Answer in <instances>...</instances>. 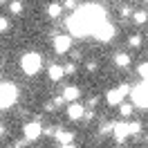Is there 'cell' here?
Segmentation results:
<instances>
[{
    "label": "cell",
    "instance_id": "obj_21",
    "mask_svg": "<svg viewBox=\"0 0 148 148\" xmlns=\"http://www.w3.org/2000/svg\"><path fill=\"white\" fill-rule=\"evenodd\" d=\"M7 27H9L7 18H2V16H0V32H7Z\"/></svg>",
    "mask_w": 148,
    "mask_h": 148
},
{
    "label": "cell",
    "instance_id": "obj_30",
    "mask_svg": "<svg viewBox=\"0 0 148 148\" xmlns=\"http://www.w3.org/2000/svg\"><path fill=\"white\" fill-rule=\"evenodd\" d=\"M7 148H14V146H7Z\"/></svg>",
    "mask_w": 148,
    "mask_h": 148
},
{
    "label": "cell",
    "instance_id": "obj_7",
    "mask_svg": "<svg viewBox=\"0 0 148 148\" xmlns=\"http://www.w3.org/2000/svg\"><path fill=\"white\" fill-rule=\"evenodd\" d=\"M23 132H25V141H34V139H38L43 135V126L38 121H29V123H25Z\"/></svg>",
    "mask_w": 148,
    "mask_h": 148
},
{
    "label": "cell",
    "instance_id": "obj_16",
    "mask_svg": "<svg viewBox=\"0 0 148 148\" xmlns=\"http://www.w3.org/2000/svg\"><path fill=\"white\" fill-rule=\"evenodd\" d=\"M132 18H135V23L144 25V23L148 20V14H146V11H135V14H132Z\"/></svg>",
    "mask_w": 148,
    "mask_h": 148
},
{
    "label": "cell",
    "instance_id": "obj_13",
    "mask_svg": "<svg viewBox=\"0 0 148 148\" xmlns=\"http://www.w3.org/2000/svg\"><path fill=\"white\" fill-rule=\"evenodd\" d=\"M65 74H63V65H49V79L52 81H61Z\"/></svg>",
    "mask_w": 148,
    "mask_h": 148
},
{
    "label": "cell",
    "instance_id": "obj_28",
    "mask_svg": "<svg viewBox=\"0 0 148 148\" xmlns=\"http://www.w3.org/2000/svg\"><path fill=\"white\" fill-rule=\"evenodd\" d=\"M0 137H5V126H0Z\"/></svg>",
    "mask_w": 148,
    "mask_h": 148
},
{
    "label": "cell",
    "instance_id": "obj_17",
    "mask_svg": "<svg viewBox=\"0 0 148 148\" xmlns=\"http://www.w3.org/2000/svg\"><path fill=\"white\" fill-rule=\"evenodd\" d=\"M9 11L11 14H20V11H23V2H20V0H11L9 2Z\"/></svg>",
    "mask_w": 148,
    "mask_h": 148
},
{
    "label": "cell",
    "instance_id": "obj_8",
    "mask_svg": "<svg viewBox=\"0 0 148 148\" xmlns=\"http://www.w3.org/2000/svg\"><path fill=\"white\" fill-rule=\"evenodd\" d=\"M70 47H72V36H56L54 38V52L56 54L70 52Z\"/></svg>",
    "mask_w": 148,
    "mask_h": 148
},
{
    "label": "cell",
    "instance_id": "obj_12",
    "mask_svg": "<svg viewBox=\"0 0 148 148\" xmlns=\"http://www.w3.org/2000/svg\"><path fill=\"white\" fill-rule=\"evenodd\" d=\"M54 137L61 141V146H65V144H72L74 132H70V130H56V135H54Z\"/></svg>",
    "mask_w": 148,
    "mask_h": 148
},
{
    "label": "cell",
    "instance_id": "obj_3",
    "mask_svg": "<svg viewBox=\"0 0 148 148\" xmlns=\"http://www.w3.org/2000/svg\"><path fill=\"white\" fill-rule=\"evenodd\" d=\"M18 99V88L14 83H0V108H11Z\"/></svg>",
    "mask_w": 148,
    "mask_h": 148
},
{
    "label": "cell",
    "instance_id": "obj_27",
    "mask_svg": "<svg viewBox=\"0 0 148 148\" xmlns=\"http://www.w3.org/2000/svg\"><path fill=\"white\" fill-rule=\"evenodd\" d=\"M61 148H76L74 144H65V146H61Z\"/></svg>",
    "mask_w": 148,
    "mask_h": 148
},
{
    "label": "cell",
    "instance_id": "obj_18",
    "mask_svg": "<svg viewBox=\"0 0 148 148\" xmlns=\"http://www.w3.org/2000/svg\"><path fill=\"white\" fill-rule=\"evenodd\" d=\"M139 76H141V81H146V76H148V65L146 63L139 65Z\"/></svg>",
    "mask_w": 148,
    "mask_h": 148
},
{
    "label": "cell",
    "instance_id": "obj_1",
    "mask_svg": "<svg viewBox=\"0 0 148 148\" xmlns=\"http://www.w3.org/2000/svg\"><path fill=\"white\" fill-rule=\"evenodd\" d=\"M106 20V9L99 5H83V7H76L74 14L67 20V29L72 36H92L97 25Z\"/></svg>",
    "mask_w": 148,
    "mask_h": 148
},
{
    "label": "cell",
    "instance_id": "obj_5",
    "mask_svg": "<svg viewBox=\"0 0 148 148\" xmlns=\"http://www.w3.org/2000/svg\"><path fill=\"white\" fill-rule=\"evenodd\" d=\"M92 36L97 38V40H101V43H108V40H112V36H114V27H112L108 20H101V23L97 25Z\"/></svg>",
    "mask_w": 148,
    "mask_h": 148
},
{
    "label": "cell",
    "instance_id": "obj_25",
    "mask_svg": "<svg viewBox=\"0 0 148 148\" xmlns=\"http://www.w3.org/2000/svg\"><path fill=\"white\" fill-rule=\"evenodd\" d=\"M121 16H130V7H121Z\"/></svg>",
    "mask_w": 148,
    "mask_h": 148
},
{
    "label": "cell",
    "instance_id": "obj_20",
    "mask_svg": "<svg viewBox=\"0 0 148 148\" xmlns=\"http://www.w3.org/2000/svg\"><path fill=\"white\" fill-rule=\"evenodd\" d=\"M128 43H130L132 47H139V45H141V38H139V36H132V38L128 40Z\"/></svg>",
    "mask_w": 148,
    "mask_h": 148
},
{
    "label": "cell",
    "instance_id": "obj_23",
    "mask_svg": "<svg viewBox=\"0 0 148 148\" xmlns=\"http://www.w3.org/2000/svg\"><path fill=\"white\" fill-rule=\"evenodd\" d=\"M65 7L67 9H76V0H65Z\"/></svg>",
    "mask_w": 148,
    "mask_h": 148
},
{
    "label": "cell",
    "instance_id": "obj_15",
    "mask_svg": "<svg viewBox=\"0 0 148 148\" xmlns=\"http://www.w3.org/2000/svg\"><path fill=\"white\" fill-rule=\"evenodd\" d=\"M114 63L119 65V67H126V65L130 63V56L128 54H117L114 56Z\"/></svg>",
    "mask_w": 148,
    "mask_h": 148
},
{
    "label": "cell",
    "instance_id": "obj_22",
    "mask_svg": "<svg viewBox=\"0 0 148 148\" xmlns=\"http://www.w3.org/2000/svg\"><path fill=\"white\" fill-rule=\"evenodd\" d=\"M130 112H132V106H121V114H126V117H128Z\"/></svg>",
    "mask_w": 148,
    "mask_h": 148
},
{
    "label": "cell",
    "instance_id": "obj_11",
    "mask_svg": "<svg viewBox=\"0 0 148 148\" xmlns=\"http://www.w3.org/2000/svg\"><path fill=\"white\" fill-rule=\"evenodd\" d=\"M83 114H85V108H83V106H81V103H76V101H74L72 106L67 108V117H70V119H72V121L81 119Z\"/></svg>",
    "mask_w": 148,
    "mask_h": 148
},
{
    "label": "cell",
    "instance_id": "obj_14",
    "mask_svg": "<svg viewBox=\"0 0 148 148\" xmlns=\"http://www.w3.org/2000/svg\"><path fill=\"white\" fill-rule=\"evenodd\" d=\"M61 11H63V7H61L58 2H52V5L47 7V16H49V18H58Z\"/></svg>",
    "mask_w": 148,
    "mask_h": 148
},
{
    "label": "cell",
    "instance_id": "obj_29",
    "mask_svg": "<svg viewBox=\"0 0 148 148\" xmlns=\"http://www.w3.org/2000/svg\"><path fill=\"white\" fill-rule=\"evenodd\" d=\"M5 2H7V0H0V5H5Z\"/></svg>",
    "mask_w": 148,
    "mask_h": 148
},
{
    "label": "cell",
    "instance_id": "obj_10",
    "mask_svg": "<svg viewBox=\"0 0 148 148\" xmlns=\"http://www.w3.org/2000/svg\"><path fill=\"white\" fill-rule=\"evenodd\" d=\"M61 97H63V101H72L74 103L79 97H81V90H79L76 85H67L63 92H61Z\"/></svg>",
    "mask_w": 148,
    "mask_h": 148
},
{
    "label": "cell",
    "instance_id": "obj_26",
    "mask_svg": "<svg viewBox=\"0 0 148 148\" xmlns=\"http://www.w3.org/2000/svg\"><path fill=\"white\" fill-rule=\"evenodd\" d=\"M88 70H90V72H94V70H97V63H94V61H90V63H88Z\"/></svg>",
    "mask_w": 148,
    "mask_h": 148
},
{
    "label": "cell",
    "instance_id": "obj_2",
    "mask_svg": "<svg viewBox=\"0 0 148 148\" xmlns=\"http://www.w3.org/2000/svg\"><path fill=\"white\" fill-rule=\"evenodd\" d=\"M20 67H23V72L25 74H38L40 72V67H43V58H40V54H36V52H27V54H23V58H20Z\"/></svg>",
    "mask_w": 148,
    "mask_h": 148
},
{
    "label": "cell",
    "instance_id": "obj_24",
    "mask_svg": "<svg viewBox=\"0 0 148 148\" xmlns=\"http://www.w3.org/2000/svg\"><path fill=\"white\" fill-rule=\"evenodd\" d=\"M63 74H74V65H72V63L65 65V67H63Z\"/></svg>",
    "mask_w": 148,
    "mask_h": 148
},
{
    "label": "cell",
    "instance_id": "obj_4",
    "mask_svg": "<svg viewBox=\"0 0 148 148\" xmlns=\"http://www.w3.org/2000/svg\"><path fill=\"white\" fill-rule=\"evenodd\" d=\"M130 99H132V106H137L139 110H146L148 108V92H146V81H141L139 85L130 88Z\"/></svg>",
    "mask_w": 148,
    "mask_h": 148
},
{
    "label": "cell",
    "instance_id": "obj_6",
    "mask_svg": "<svg viewBox=\"0 0 148 148\" xmlns=\"http://www.w3.org/2000/svg\"><path fill=\"white\" fill-rule=\"evenodd\" d=\"M128 92H130L128 85H119V88H114L106 94V101H108V106H121V101L128 97Z\"/></svg>",
    "mask_w": 148,
    "mask_h": 148
},
{
    "label": "cell",
    "instance_id": "obj_9",
    "mask_svg": "<svg viewBox=\"0 0 148 148\" xmlns=\"http://www.w3.org/2000/svg\"><path fill=\"white\" fill-rule=\"evenodd\" d=\"M112 130H114V139L117 141H126V137L130 135V130H128V123H112Z\"/></svg>",
    "mask_w": 148,
    "mask_h": 148
},
{
    "label": "cell",
    "instance_id": "obj_19",
    "mask_svg": "<svg viewBox=\"0 0 148 148\" xmlns=\"http://www.w3.org/2000/svg\"><path fill=\"white\" fill-rule=\"evenodd\" d=\"M128 130H130V135H137L139 130H141V126L139 123H128Z\"/></svg>",
    "mask_w": 148,
    "mask_h": 148
}]
</instances>
